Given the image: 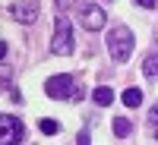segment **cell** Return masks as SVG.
Here are the masks:
<instances>
[{
  "label": "cell",
  "instance_id": "6da1fadb",
  "mask_svg": "<svg viewBox=\"0 0 158 145\" xmlns=\"http://www.w3.org/2000/svg\"><path fill=\"white\" fill-rule=\"evenodd\" d=\"M133 32L127 29V25H114L111 35H108V50H111V57L114 63H127L130 54H133Z\"/></svg>",
  "mask_w": 158,
  "mask_h": 145
},
{
  "label": "cell",
  "instance_id": "7a4b0ae2",
  "mask_svg": "<svg viewBox=\"0 0 158 145\" xmlns=\"http://www.w3.org/2000/svg\"><path fill=\"white\" fill-rule=\"evenodd\" d=\"M44 91H48V98H54V101H79L82 98V88H79V82L73 76H51Z\"/></svg>",
  "mask_w": 158,
  "mask_h": 145
},
{
  "label": "cell",
  "instance_id": "3957f363",
  "mask_svg": "<svg viewBox=\"0 0 158 145\" xmlns=\"http://www.w3.org/2000/svg\"><path fill=\"white\" fill-rule=\"evenodd\" d=\"M73 47H76V41H73V25H70L67 16H57V22H54V38H51V50H54L57 57H70Z\"/></svg>",
  "mask_w": 158,
  "mask_h": 145
},
{
  "label": "cell",
  "instance_id": "277c9868",
  "mask_svg": "<svg viewBox=\"0 0 158 145\" xmlns=\"http://www.w3.org/2000/svg\"><path fill=\"white\" fill-rule=\"evenodd\" d=\"M22 139H25L22 120L13 114H3L0 117V145H22Z\"/></svg>",
  "mask_w": 158,
  "mask_h": 145
},
{
  "label": "cell",
  "instance_id": "5b68a950",
  "mask_svg": "<svg viewBox=\"0 0 158 145\" xmlns=\"http://www.w3.org/2000/svg\"><path fill=\"white\" fill-rule=\"evenodd\" d=\"M104 22H108V13H104L98 3L82 6V13H79V25H82L85 32H98V29H104Z\"/></svg>",
  "mask_w": 158,
  "mask_h": 145
},
{
  "label": "cell",
  "instance_id": "8992f818",
  "mask_svg": "<svg viewBox=\"0 0 158 145\" xmlns=\"http://www.w3.org/2000/svg\"><path fill=\"white\" fill-rule=\"evenodd\" d=\"M6 10H10V16L16 19V22H25V25L35 22V19H38V13H41V6H38L35 0H19V3H10Z\"/></svg>",
  "mask_w": 158,
  "mask_h": 145
},
{
  "label": "cell",
  "instance_id": "52a82bcc",
  "mask_svg": "<svg viewBox=\"0 0 158 145\" xmlns=\"http://www.w3.org/2000/svg\"><path fill=\"white\" fill-rule=\"evenodd\" d=\"M114 91L108 88V85H101V88H95V91H92V101H95L98 104V107H108V104H114Z\"/></svg>",
  "mask_w": 158,
  "mask_h": 145
},
{
  "label": "cell",
  "instance_id": "ba28073f",
  "mask_svg": "<svg viewBox=\"0 0 158 145\" xmlns=\"http://www.w3.org/2000/svg\"><path fill=\"white\" fill-rule=\"evenodd\" d=\"M142 76H146L149 82L158 79V54H149L146 60H142Z\"/></svg>",
  "mask_w": 158,
  "mask_h": 145
},
{
  "label": "cell",
  "instance_id": "9c48e42d",
  "mask_svg": "<svg viewBox=\"0 0 158 145\" xmlns=\"http://www.w3.org/2000/svg\"><path fill=\"white\" fill-rule=\"evenodd\" d=\"M130 133H133V123H130L127 117H114V136H120V139H127Z\"/></svg>",
  "mask_w": 158,
  "mask_h": 145
},
{
  "label": "cell",
  "instance_id": "30bf717a",
  "mask_svg": "<svg viewBox=\"0 0 158 145\" xmlns=\"http://www.w3.org/2000/svg\"><path fill=\"white\" fill-rule=\"evenodd\" d=\"M123 104H127V107H139V104H142V91L139 88H127L123 91Z\"/></svg>",
  "mask_w": 158,
  "mask_h": 145
},
{
  "label": "cell",
  "instance_id": "8fae6325",
  "mask_svg": "<svg viewBox=\"0 0 158 145\" xmlns=\"http://www.w3.org/2000/svg\"><path fill=\"white\" fill-rule=\"evenodd\" d=\"M38 126H41V133H48V136H54V133H60V126H57V120H41Z\"/></svg>",
  "mask_w": 158,
  "mask_h": 145
},
{
  "label": "cell",
  "instance_id": "7c38bea8",
  "mask_svg": "<svg viewBox=\"0 0 158 145\" xmlns=\"http://www.w3.org/2000/svg\"><path fill=\"white\" fill-rule=\"evenodd\" d=\"M76 145H92V139H89V133H85V129L76 136Z\"/></svg>",
  "mask_w": 158,
  "mask_h": 145
},
{
  "label": "cell",
  "instance_id": "4fadbf2b",
  "mask_svg": "<svg viewBox=\"0 0 158 145\" xmlns=\"http://www.w3.org/2000/svg\"><path fill=\"white\" fill-rule=\"evenodd\" d=\"M136 6H146V10H152V6H155V0H136Z\"/></svg>",
  "mask_w": 158,
  "mask_h": 145
},
{
  "label": "cell",
  "instance_id": "5bb4252c",
  "mask_svg": "<svg viewBox=\"0 0 158 145\" xmlns=\"http://www.w3.org/2000/svg\"><path fill=\"white\" fill-rule=\"evenodd\" d=\"M149 120H152V123L158 126V107H152V111H149Z\"/></svg>",
  "mask_w": 158,
  "mask_h": 145
},
{
  "label": "cell",
  "instance_id": "9a60e30c",
  "mask_svg": "<svg viewBox=\"0 0 158 145\" xmlns=\"http://www.w3.org/2000/svg\"><path fill=\"white\" fill-rule=\"evenodd\" d=\"M57 3H60V6H70V3H76V0H57Z\"/></svg>",
  "mask_w": 158,
  "mask_h": 145
},
{
  "label": "cell",
  "instance_id": "2e32d148",
  "mask_svg": "<svg viewBox=\"0 0 158 145\" xmlns=\"http://www.w3.org/2000/svg\"><path fill=\"white\" fill-rule=\"evenodd\" d=\"M155 139H158V129H155Z\"/></svg>",
  "mask_w": 158,
  "mask_h": 145
}]
</instances>
